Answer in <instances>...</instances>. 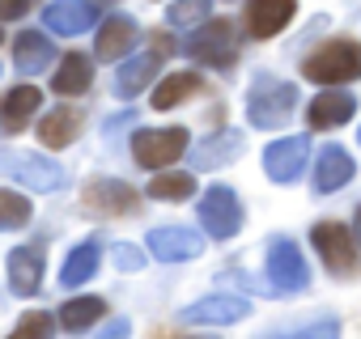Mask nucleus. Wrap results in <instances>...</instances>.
Returning <instances> with one entry per match:
<instances>
[{
	"instance_id": "nucleus-1",
	"label": "nucleus",
	"mask_w": 361,
	"mask_h": 339,
	"mask_svg": "<svg viewBox=\"0 0 361 339\" xmlns=\"http://www.w3.org/2000/svg\"><path fill=\"white\" fill-rule=\"evenodd\" d=\"M302 72H306V81H314V85H344V81H357V77H361V43L331 39V43H323L319 51L306 56Z\"/></svg>"
},
{
	"instance_id": "nucleus-2",
	"label": "nucleus",
	"mask_w": 361,
	"mask_h": 339,
	"mask_svg": "<svg viewBox=\"0 0 361 339\" xmlns=\"http://www.w3.org/2000/svg\"><path fill=\"white\" fill-rule=\"evenodd\" d=\"M298 110V89L276 77H259L247 94V119L255 127H285L289 115Z\"/></svg>"
},
{
	"instance_id": "nucleus-3",
	"label": "nucleus",
	"mask_w": 361,
	"mask_h": 339,
	"mask_svg": "<svg viewBox=\"0 0 361 339\" xmlns=\"http://www.w3.org/2000/svg\"><path fill=\"white\" fill-rule=\"evenodd\" d=\"M0 170H5L13 183L30 187V191H60V187H64V170H60L56 161L39 157V153L5 148V153H0Z\"/></svg>"
},
{
	"instance_id": "nucleus-4",
	"label": "nucleus",
	"mask_w": 361,
	"mask_h": 339,
	"mask_svg": "<svg viewBox=\"0 0 361 339\" xmlns=\"http://www.w3.org/2000/svg\"><path fill=\"white\" fill-rule=\"evenodd\" d=\"M310 242H314V250L323 255V263L336 271V276H353L357 271V238H353V229H344V225H336V221H319L314 225V234H310Z\"/></svg>"
},
{
	"instance_id": "nucleus-5",
	"label": "nucleus",
	"mask_w": 361,
	"mask_h": 339,
	"mask_svg": "<svg viewBox=\"0 0 361 339\" xmlns=\"http://www.w3.org/2000/svg\"><path fill=\"white\" fill-rule=\"evenodd\" d=\"M200 225L209 238H234L243 229V204L230 187H209L204 200H200Z\"/></svg>"
},
{
	"instance_id": "nucleus-6",
	"label": "nucleus",
	"mask_w": 361,
	"mask_h": 339,
	"mask_svg": "<svg viewBox=\"0 0 361 339\" xmlns=\"http://www.w3.org/2000/svg\"><path fill=\"white\" fill-rule=\"evenodd\" d=\"M188 51H192L200 64L230 72V68L238 64V39H234V26H230V22H209V26H200V34L192 39Z\"/></svg>"
},
{
	"instance_id": "nucleus-7",
	"label": "nucleus",
	"mask_w": 361,
	"mask_h": 339,
	"mask_svg": "<svg viewBox=\"0 0 361 339\" xmlns=\"http://www.w3.org/2000/svg\"><path fill=\"white\" fill-rule=\"evenodd\" d=\"M183 148H188L183 127H153V132H136V140H132V153H136V161L145 170L170 165L174 157H183Z\"/></svg>"
},
{
	"instance_id": "nucleus-8",
	"label": "nucleus",
	"mask_w": 361,
	"mask_h": 339,
	"mask_svg": "<svg viewBox=\"0 0 361 339\" xmlns=\"http://www.w3.org/2000/svg\"><path fill=\"white\" fill-rule=\"evenodd\" d=\"M268 284L281 288V293H302L310 284V271H306V259L302 250L289 242V238H276L268 246Z\"/></svg>"
},
{
	"instance_id": "nucleus-9",
	"label": "nucleus",
	"mask_w": 361,
	"mask_h": 339,
	"mask_svg": "<svg viewBox=\"0 0 361 339\" xmlns=\"http://www.w3.org/2000/svg\"><path fill=\"white\" fill-rule=\"evenodd\" d=\"M306 153H310V136H285L276 144L264 148V170L272 183H293L306 170Z\"/></svg>"
},
{
	"instance_id": "nucleus-10",
	"label": "nucleus",
	"mask_w": 361,
	"mask_h": 339,
	"mask_svg": "<svg viewBox=\"0 0 361 339\" xmlns=\"http://www.w3.org/2000/svg\"><path fill=\"white\" fill-rule=\"evenodd\" d=\"M251 314V305L243 297H204L188 309H178V322H188V326H230V322H243Z\"/></svg>"
},
{
	"instance_id": "nucleus-11",
	"label": "nucleus",
	"mask_w": 361,
	"mask_h": 339,
	"mask_svg": "<svg viewBox=\"0 0 361 339\" xmlns=\"http://www.w3.org/2000/svg\"><path fill=\"white\" fill-rule=\"evenodd\" d=\"M149 250L161 263H183V259H196L204 250V238L196 229H183V225H157L149 234Z\"/></svg>"
},
{
	"instance_id": "nucleus-12",
	"label": "nucleus",
	"mask_w": 361,
	"mask_h": 339,
	"mask_svg": "<svg viewBox=\"0 0 361 339\" xmlns=\"http://www.w3.org/2000/svg\"><path fill=\"white\" fill-rule=\"evenodd\" d=\"M43 22L51 34H85L98 22V9L90 0H56V5L43 9Z\"/></svg>"
},
{
	"instance_id": "nucleus-13",
	"label": "nucleus",
	"mask_w": 361,
	"mask_h": 339,
	"mask_svg": "<svg viewBox=\"0 0 361 339\" xmlns=\"http://www.w3.org/2000/svg\"><path fill=\"white\" fill-rule=\"evenodd\" d=\"M85 208L90 212H102V217H123L136 208V191L119 179H98L85 187Z\"/></svg>"
},
{
	"instance_id": "nucleus-14",
	"label": "nucleus",
	"mask_w": 361,
	"mask_h": 339,
	"mask_svg": "<svg viewBox=\"0 0 361 339\" xmlns=\"http://www.w3.org/2000/svg\"><path fill=\"white\" fill-rule=\"evenodd\" d=\"M293 0H247V30L255 39H272L293 22Z\"/></svg>"
},
{
	"instance_id": "nucleus-15",
	"label": "nucleus",
	"mask_w": 361,
	"mask_h": 339,
	"mask_svg": "<svg viewBox=\"0 0 361 339\" xmlns=\"http://www.w3.org/2000/svg\"><path fill=\"white\" fill-rule=\"evenodd\" d=\"M353 115H357V98L344 94V89H327V94H319V98L306 106V123H310L314 132L340 127V123H348Z\"/></svg>"
},
{
	"instance_id": "nucleus-16",
	"label": "nucleus",
	"mask_w": 361,
	"mask_h": 339,
	"mask_svg": "<svg viewBox=\"0 0 361 339\" xmlns=\"http://www.w3.org/2000/svg\"><path fill=\"white\" fill-rule=\"evenodd\" d=\"M39 284H43V250H35V246L9 250V288L18 297H35Z\"/></svg>"
},
{
	"instance_id": "nucleus-17",
	"label": "nucleus",
	"mask_w": 361,
	"mask_h": 339,
	"mask_svg": "<svg viewBox=\"0 0 361 339\" xmlns=\"http://www.w3.org/2000/svg\"><path fill=\"white\" fill-rule=\"evenodd\" d=\"M353 157L340 148V144H327L323 153H319V165H314V191H340L348 179H353Z\"/></svg>"
},
{
	"instance_id": "nucleus-18",
	"label": "nucleus",
	"mask_w": 361,
	"mask_h": 339,
	"mask_svg": "<svg viewBox=\"0 0 361 339\" xmlns=\"http://www.w3.org/2000/svg\"><path fill=\"white\" fill-rule=\"evenodd\" d=\"M13 64L18 72H43L47 64H56V47L47 34H35V30H22L18 43H13Z\"/></svg>"
},
{
	"instance_id": "nucleus-19",
	"label": "nucleus",
	"mask_w": 361,
	"mask_h": 339,
	"mask_svg": "<svg viewBox=\"0 0 361 339\" xmlns=\"http://www.w3.org/2000/svg\"><path fill=\"white\" fill-rule=\"evenodd\" d=\"M98 259H102V246H98V242H81V246H73V250L64 255L60 284H64V288H77V284H85V280L98 271Z\"/></svg>"
},
{
	"instance_id": "nucleus-20",
	"label": "nucleus",
	"mask_w": 361,
	"mask_h": 339,
	"mask_svg": "<svg viewBox=\"0 0 361 339\" xmlns=\"http://www.w3.org/2000/svg\"><path fill=\"white\" fill-rule=\"evenodd\" d=\"M136 39H140V30H136L132 18H111V22H102V34H98V60H115V56H123L128 47H136Z\"/></svg>"
},
{
	"instance_id": "nucleus-21",
	"label": "nucleus",
	"mask_w": 361,
	"mask_h": 339,
	"mask_svg": "<svg viewBox=\"0 0 361 339\" xmlns=\"http://www.w3.org/2000/svg\"><path fill=\"white\" fill-rule=\"evenodd\" d=\"M259 339H340V318L319 314L310 322H289V326H272Z\"/></svg>"
},
{
	"instance_id": "nucleus-22",
	"label": "nucleus",
	"mask_w": 361,
	"mask_h": 339,
	"mask_svg": "<svg viewBox=\"0 0 361 339\" xmlns=\"http://www.w3.org/2000/svg\"><path fill=\"white\" fill-rule=\"evenodd\" d=\"M243 148H247V140L238 132H221V136H213V140H204L196 148V170H217V165L234 161Z\"/></svg>"
},
{
	"instance_id": "nucleus-23",
	"label": "nucleus",
	"mask_w": 361,
	"mask_h": 339,
	"mask_svg": "<svg viewBox=\"0 0 361 339\" xmlns=\"http://www.w3.org/2000/svg\"><path fill=\"white\" fill-rule=\"evenodd\" d=\"M90 81H94L90 60H85V56H68V60L56 68L51 89H56V94H64V98H77V94H85V89H90Z\"/></svg>"
},
{
	"instance_id": "nucleus-24",
	"label": "nucleus",
	"mask_w": 361,
	"mask_h": 339,
	"mask_svg": "<svg viewBox=\"0 0 361 339\" xmlns=\"http://www.w3.org/2000/svg\"><path fill=\"white\" fill-rule=\"evenodd\" d=\"M153 77H157V56H136V60H128V64L119 68L115 94H119V98H136Z\"/></svg>"
},
{
	"instance_id": "nucleus-25",
	"label": "nucleus",
	"mask_w": 361,
	"mask_h": 339,
	"mask_svg": "<svg viewBox=\"0 0 361 339\" xmlns=\"http://www.w3.org/2000/svg\"><path fill=\"white\" fill-rule=\"evenodd\" d=\"M77 127H81V115L68 110V106H60V110H51V115L39 123V136H43L47 148H64V144L77 140Z\"/></svg>"
},
{
	"instance_id": "nucleus-26",
	"label": "nucleus",
	"mask_w": 361,
	"mask_h": 339,
	"mask_svg": "<svg viewBox=\"0 0 361 339\" xmlns=\"http://www.w3.org/2000/svg\"><path fill=\"white\" fill-rule=\"evenodd\" d=\"M200 89H204V81H200L196 72H170V77L157 85L153 106H157V110H170V106H178L183 98H192V94H200Z\"/></svg>"
},
{
	"instance_id": "nucleus-27",
	"label": "nucleus",
	"mask_w": 361,
	"mask_h": 339,
	"mask_svg": "<svg viewBox=\"0 0 361 339\" xmlns=\"http://www.w3.org/2000/svg\"><path fill=\"white\" fill-rule=\"evenodd\" d=\"M39 102H43L39 85H18V89H9V98H5V127H9V132H18L26 119H35Z\"/></svg>"
},
{
	"instance_id": "nucleus-28",
	"label": "nucleus",
	"mask_w": 361,
	"mask_h": 339,
	"mask_svg": "<svg viewBox=\"0 0 361 339\" xmlns=\"http://www.w3.org/2000/svg\"><path fill=\"white\" fill-rule=\"evenodd\" d=\"M102 301L98 297H77V301H68L64 309H60V322H64V331H85V326H94L98 318H102Z\"/></svg>"
},
{
	"instance_id": "nucleus-29",
	"label": "nucleus",
	"mask_w": 361,
	"mask_h": 339,
	"mask_svg": "<svg viewBox=\"0 0 361 339\" xmlns=\"http://www.w3.org/2000/svg\"><path fill=\"white\" fill-rule=\"evenodd\" d=\"M209 9H213V0H174L170 13H166V22L178 26V30H192V26H204Z\"/></svg>"
},
{
	"instance_id": "nucleus-30",
	"label": "nucleus",
	"mask_w": 361,
	"mask_h": 339,
	"mask_svg": "<svg viewBox=\"0 0 361 339\" xmlns=\"http://www.w3.org/2000/svg\"><path fill=\"white\" fill-rule=\"evenodd\" d=\"M149 196L153 200H188V196H196V179L192 174H157L149 183Z\"/></svg>"
},
{
	"instance_id": "nucleus-31",
	"label": "nucleus",
	"mask_w": 361,
	"mask_h": 339,
	"mask_svg": "<svg viewBox=\"0 0 361 339\" xmlns=\"http://www.w3.org/2000/svg\"><path fill=\"white\" fill-rule=\"evenodd\" d=\"M51 331H56L51 314L35 309V314H26V318H22V322L13 326V335H9V339H51Z\"/></svg>"
},
{
	"instance_id": "nucleus-32",
	"label": "nucleus",
	"mask_w": 361,
	"mask_h": 339,
	"mask_svg": "<svg viewBox=\"0 0 361 339\" xmlns=\"http://www.w3.org/2000/svg\"><path fill=\"white\" fill-rule=\"evenodd\" d=\"M0 221H5V229H22L30 221V204L13 191H0Z\"/></svg>"
},
{
	"instance_id": "nucleus-33",
	"label": "nucleus",
	"mask_w": 361,
	"mask_h": 339,
	"mask_svg": "<svg viewBox=\"0 0 361 339\" xmlns=\"http://www.w3.org/2000/svg\"><path fill=\"white\" fill-rule=\"evenodd\" d=\"M111 259H115V267H119V271H140V267H145V255H140L136 246H115V250H111Z\"/></svg>"
},
{
	"instance_id": "nucleus-34",
	"label": "nucleus",
	"mask_w": 361,
	"mask_h": 339,
	"mask_svg": "<svg viewBox=\"0 0 361 339\" xmlns=\"http://www.w3.org/2000/svg\"><path fill=\"white\" fill-rule=\"evenodd\" d=\"M128 335H132V322H128V318H111L98 339H128Z\"/></svg>"
},
{
	"instance_id": "nucleus-35",
	"label": "nucleus",
	"mask_w": 361,
	"mask_h": 339,
	"mask_svg": "<svg viewBox=\"0 0 361 339\" xmlns=\"http://www.w3.org/2000/svg\"><path fill=\"white\" fill-rule=\"evenodd\" d=\"M26 9H30V0H0V18L5 22H18Z\"/></svg>"
},
{
	"instance_id": "nucleus-36",
	"label": "nucleus",
	"mask_w": 361,
	"mask_h": 339,
	"mask_svg": "<svg viewBox=\"0 0 361 339\" xmlns=\"http://www.w3.org/2000/svg\"><path fill=\"white\" fill-rule=\"evenodd\" d=\"M353 238H357V246H361V208H357V217H353Z\"/></svg>"
}]
</instances>
